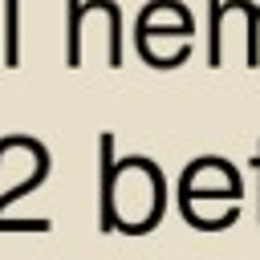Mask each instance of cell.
Instances as JSON below:
<instances>
[{"mask_svg":"<svg viewBox=\"0 0 260 260\" xmlns=\"http://www.w3.org/2000/svg\"><path fill=\"white\" fill-rule=\"evenodd\" d=\"M167 211V175L146 154H114V134H98V228L150 236Z\"/></svg>","mask_w":260,"mask_h":260,"instance_id":"obj_1","label":"cell"},{"mask_svg":"<svg viewBox=\"0 0 260 260\" xmlns=\"http://www.w3.org/2000/svg\"><path fill=\"white\" fill-rule=\"evenodd\" d=\"M211 175V154H199L183 167L179 175V211L187 228L195 232H223L240 219V199H244V179L240 171L223 158V167Z\"/></svg>","mask_w":260,"mask_h":260,"instance_id":"obj_2","label":"cell"},{"mask_svg":"<svg viewBox=\"0 0 260 260\" xmlns=\"http://www.w3.org/2000/svg\"><path fill=\"white\" fill-rule=\"evenodd\" d=\"M106 16L110 24V41H106V61L110 69H122L126 53H122V32H126V16L118 8V0H65V65L81 69V24L85 16Z\"/></svg>","mask_w":260,"mask_h":260,"instance_id":"obj_3","label":"cell"},{"mask_svg":"<svg viewBox=\"0 0 260 260\" xmlns=\"http://www.w3.org/2000/svg\"><path fill=\"white\" fill-rule=\"evenodd\" d=\"M195 32V16H191V8L187 12H175L171 20H158V8L146 0L142 8H138V16H134V37H191Z\"/></svg>","mask_w":260,"mask_h":260,"instance_id":"obj_4","label":"cell"},{"mask_svg":"<svg viewBox=\"0 0 260 260\" xmlns=\"http://www.w3.org/2000/svg\"><path fill=\"white\" fill-rule=\"evenodd\" d=\"M223 0H207V65L219 69L223 65Z\"/></svg>","mask_w":260,"mask_h":260,"instance_id":"obj_5","label":"cell"},{"mask_svg":"<svg viewBox=\"0 0 260 260\" xmlns=\"http://www.w3.org/2000/svg\"><path fill=\"white\" fill-rule=\"evenodd\" d=\"M20 0H4V69H16L20 65V37H16V28H20Z\"/></svg>","mask_w":260,"mask_h":260,"instance_id":"obj_6","label":"cell"},{"mask_svg":"<svg viewBox=\"0 0 260 260\" xmlns=\"http://www.w3.org/2000/svg\"><path fill=\"white\" fill-rule=\"evenodd\" d=\"M252 167H256V195H260V142H256V154H252ZM256 219H260V211H256Z\"/></svg>","mask_w":260,"mask_h":260,"instance_id":"obj_7","label":"cell"}]
</instances>
